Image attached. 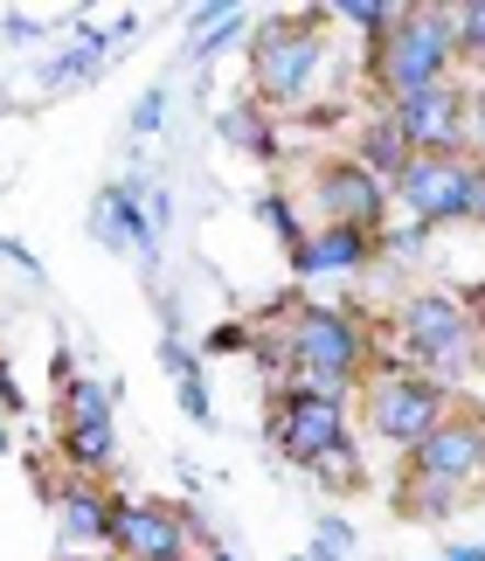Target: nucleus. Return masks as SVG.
I'll return each instance as SVG.
<instances>
[{"label": "nucleus", "instance_id": "f257e3e1", "mask_svg": "<svg viewBox=\"0 0 485 561\" xmlns=\"http://www.w3.org/2000/svg\"><path fill=\"white\" fill-rule=\"evenodd\" d=\"M361 360H368V333H361V319L340 312V306H305L292 319V333H284V368H292V388H313V396L347 402Z\"/></svg>", "mask_w": 485, "mask_h": 561}, {"label": "nucleus", "instance_id": "f03ea898", "mask_svg": "<svg viewBox=\"0 0 485 561\" xmlns=\"http://www.w3.org/2000/svg\"><path fill=\"white\" fill-rule=\"evenodd\" d=\"M451 56H458L451 8H403V21L374 49V77H382L388 104H403V98H424L437 83H451Z\"/></svg>", "mask_w": 485, "mask_h": 561}, {"label": "nucleus", "instance_id": "7ed1b4c3", "mask_svg": "<svg viewBox=\"0 0 485 561\" xmlns=\"http://www.w3.org/2000/svg\"><path fill=\"white\" fill-rule=\"evenodd\" d=\"M472 187H478V160L472 153H409L403 174L388 181V194L424 229L430 222H465V215H472Z\"/></svg>", "mask_w": 485, "mask_h": 561}, {"label": "nucleus", "instance_id": "20e7f679", "mask_svg": "<svg viewBox=\"0 0 485 561\" xmlns=\"http://www.w3.org/2000/svg\"><path fill=\"white\" fill-rule=\"evenodd\" d=\"M403 354L416 375H465L472 368V319L451 291H424L403 306Z\"/></svg>", "mask_w": 485, "mask_h": 561}, {"label": "nucleus", "instance_id": "39448f33", "mask_svg": "<svg viewBox=\"0 0 485 561\" xmlns=\"http://www.w3.org/2000/svg\"><path fill=\"white\" fill-rule=\"evenodd\" d=\"M250 70H257V91L271 104H298L305 91H313V77H319V28L313 21H292V14L263 21Z\"/></svg>", "mask_w": 485, "mask_h": 561}, {"label": "nucleus", "instance_id": "423d86ee", "mask_svg": "<svg viewBox=\"0 0 485 561\" xmlns=\"http://www.w3.org/2000/svg\"><path fill=\"white\" fill-rule=\"evenodd\" d=\"M444 423V388L430 375H382L368 388V430L395 450H416L430 430Z\"/></svg>", "mask_w": 485, "mask_h": 561}, {"label": "nucleus", "instance_id": "0eeeda50", "mask_svg": "<svg viewBox=\"0 0 485 561\" xmlns=\"http://www.w3.org/2000/svg\"><path fill=\"white\" fill-rule=\"evenodd\" d=\"M271 444H278L284 465H305V471H313L326 450L347 444V402L313 396V388H284V396H278V416H271Z\"/></svg>", "mask_w": 485, "mask_h": 561}, {"label": "nucleus", "instance_id": "6e6552de", "mask_svg": "<svg viewBox=\"0 0 485 561\" xmlns=\"http://www.w3.org/2000/svg\"><path fill=\"white\" fill-rule=\"evenodd\" d=\"M478 471H485V423H472V416H444L424 444L409 450V479L416 485L465 492Z\"/></svg>", "mask_w": 485, "mask_h": 561}, {"label": "nucleus", "instance_id": "1a4fd4ad", "mask_svg": "<svg viewBox=\"0 0 485 561\" xmlns=\"http://www.w3.org/2000/svg\"><path fill=\"white\" fill-rule=\"evenodd\" d=\"M313 202L326 215V229H361L374 236L388 215V181H374L361 160H326L319 181H313Z\"/></svg>", "mask_w": 485, "mask_h": 561}, {"label": "nucleus", "instance_id": "9d476101", "mask_svg": "<svg viewBox=\"0 0 485 561\" xmlns=\"http://www.w3.org/2000/svg\"><path fill=\"white\" fill-rule=\"evenodd\" d=\"M465 112H472V98L458 83H437L424 98L388 104V125L403 133L409 153H465Z\"/></svg>", "mask_w": 485, "mask_h": 561}, {"label": "nucleus", "instance_id": "9b49d317", "mask_svg": "<svg viewBox=\"0 0 485 561\" xmlns=\"http://www.w3.org/2000/svg\"><path fill=\"white\" fill-rule=\"evenodd\" d=\"M112 548L119 561H181L188 554V513L153 500H112Z\"/></svg>", "mask_w": 485, "mask_h": 561}, {"label": "nucleus", "instance_id": "f8f14e48", "mask_svg": "<svg viewBox=\"0 0 485 561\" xmlns=\"http://www.w3.org/2000/svg\"><path fill=\"white\" fill-rule=\"evenodd\" d=\"M91 222H98L104 243H112V250H132L139 264H153V250H160V229H153V215L139 208V187H104L98 208H91Z\"/></svg>", "mask_w": 485, "mask_h": 561}, {"label": "nucleus", "instance_id": "ddd939ff", "mask_svg": "<svg viewBox=\"0 0 485 561\" xmlns=\"http://www.w3.org/2000/svg\"><path fill=\"white\" fill-rule=\"evenodd\" d=\"M368 256H374V236H361V229H319V236H298L292 264H298V277H340V271H361Z\"/></svg>", "mask_w": 485, "mask_h": 561}, {"label": "nucleus", "instance_id": "4468645a", "mask_svg": "<svg viewBox=\"0 0 485 561\" xmlns=\"http://www.w3.org/2000/svg\"><path fill=\"white\" fill-rule=\"evenodd\" d=\"M56 527H63V541H70V554H91V548L112 541V500L91 492V485H70L56 500Z\"/></svg>", "mask_w": 485, "mask_h": 561}, {"label": "nucleus", "instance_id": "2eb2a0df", "mask_svg": "<svg viewBox=\"0 0 485 561\" xmlns=\"http://www.w3.org/2000/svg\"><path fill=\"white\" fill-rule=\"evenodd\" d=\"M119 450V430L112 416H83V423H63V458H70L77 471H104Z\"/></svg>", "mask_w": 485, "mask_h": 561}, {"label": "nucleus", "instance_id": "dca6fc26", "mask_svg": "<svg viewBox=\"0 0 485 561\" xmlns=\"http://www.w3.org/2000/svg\"><path fill=\"white\" fill-rule=\"evenodd\" d=\"M98 56H104V35H98V28H77V42L49 62V70H42V91H70V83H91Z\"/></svg>", "mask_w": 485, "mask_h": 561}, {"label": "nucleus", "instance_id": "f3484780", "mask_svg": "<svg viewBox=\"0 0 485 561\" xmlns=\"http://www.w3.org/2000/svg\"><path fill=\"white\" fill-rule=\"evenodd\" d=\"M403 160H409L403 133H395L388 118H374V125H368V146H361V167H368L374 181H395V174H403Z\"/></svg>", "mask_w": 485, "mask_h": 561}, {"label": "nucleus", "instance_id": "a211bd4d", "mask_svg": "<svg viewBox=\"0 0 485 561\" xmlns=\"http://www.w3.org/2000/svg\"><path fill=\"white\" fill-rule=\"evenodd\" d=\"M83 416H112V388L104 381H63V423H83Z\"/></svg>", "mask_w": 485, "mask_h": 561}, {"label": "nucleus", "instance_id": "6ab92c4d", "mask_svg": "<svg viewBox=\"0 0 485 561\" xmlns=\"http://www.w3.org/2000/svg\"><path fill=\"white\" fill-rule=\"evenodd\" d=\"M334 14H340V21H354V28L374 35V42H382L395 21H403V8H395V0H347V8H334Z\"/></svg>", "mask_w": 485, "mask_h": 561}, {"label": "nucleus", "instance_id": "aec40b11", "mask_svg": "<svg viewBox=\"0 0 485 561\" xmlns=\"http://www.w3.org/2000/svg\"><path fill=\"white\" fill-rule=\"evenodd\" d=\"M223 139H229V146H250V153H278L271 133H263V118L250 112V104H229V112H223Z\"/></svg>", "mask_w": 485, "mask_h": 561}, {"label": "nucleus", "instance_id": "412c9836", "mask_svg": "<svg viewBox=\"0 0 485 561\" xmlns=\"http://www.w3.org/2000/svg\"><path fill=\"white\" fill-rule=\"evenodd\" d=\"M458 21V49H465L472 62H485V0H465V8H451Z\"/></svg>", "mask_w": 485, "mask_h": 561}, {"label": "nucleus", "instance_id": "4be33fe9", "mask_svg": "<svg viewBox=\"0 0 485 561\" xmlns=\"http://www.w3.org/2000/svg\"><path fill=\"white\" fill-rule=\"evenodd\" d=\"M243 28H250V14H243V8H236V14L223 21V28H208V35H194V49H188V56H194V62H208V56H223V49H229V42L243 35Z\"/></svg>", "mask_w": 485, "mask_h": 561}, {"label": "nucleus", "instance_id": "5701e85b", "mask_svg": "<svg viewBox=\"0 0 485 561\" xmlns=\"http://www.w3.org/2000/svg\"><path fill=\"white\" fill-rule=\"evenodd\" d=\"M313 479H326V485H354V479H361V458H354V444L326 450V458L313 465Z\"/></svg>", "mask_w": 485, "mask_h": 561}, {"label": "nucleus", "instance_id": "b1692460", "mask_svg": "<svg viewBox=\"0 0 485 561\" xmlns=\"http://www.w3.org/2000/svg\"><path fill=\"white\" fill-rule=\"evenodd\" d=\"M173 388H181V409H188V423H215V409H208V381H202V368H194V375H181V381H173Z\"/></svg>", "mask_w": 485, "mask_h": 561}, {"label": "nucleus", "instance_id": "393cba45", "mask_svg": "<svg viewBox=\"0 0 485 561\" xmlns=\"http://www.w3.org/2000/svg\"><path fill=\"white\" fill-rule=\"evenodd\" d=\"M354 554V527L347 520H319V561H347Z\"/></svg>", "mask_w": 485, "mask_h": 561}, {"label": "nucleus", "instance_id": "a878e982", "mask_svg": "<svg viewBox=\"0 0 485 561\" xmlns=\"http://www.w3.org/2000/svg\"><path fill=\"white\" fill-rule=\"evenodd\" d=\"M160 118H167V91H146L132 104V133H160Z\"/></svg>", "mask_w": 485, "mask_h": 561}, {"label": "nucleus", "instance_id": "bb28decb", "mask_svg": "<svg viewBox=\"0 0 485 561\" xmlns=\"http://www.w3.org/2000/svg\"><path fill=\"white\" fill-rule=\"evenodd\" d=\"M465 146H478V153H485V83L472 91V112H465Z\"/></svg>", "mask_w": 485, "mask_h": 561}, {"label": "nucleus", "instance_id": "cd10ccee", "mask_svg": "<svg viewBox=\"0 0 485 561\" xmlns=\"http://www.w3.org/2000/svg\"><path fill=\"white\" fill-rule=\"evenodd\" d=\"M0 35H8V42H42V21L35 14H8V21H0Z\"/></svg>", "mask_w": 485, "mask_h": 561}, {"label": "nucleus", "instance_id": "c85d7f7f", "mask_svg": "<svg viewBox=\"0 0 485 561\" xmlns=\"http://www.w3.org/2000/svg\"><path fill=\"white\" fill-rule=\"evenodd\" d=\"M160 360H167V375H173V381H181V375H194V354L181 347V340H167V347H160Z\"/></svg>", "mask_w": 485, "mask_h": 561}, {"label": "nucleus", "instance_id": "c756f323", "mask_svg": "<svg viewBox=\"0 0 485 561\" xmlns=\"http://www.w3.org/2000/svg\"><path fill=\"white\" fill-rule=\"evenodd\" d=\"M21 402V388H14V375H8V360H0V409H14Z\"/></svg>", "mask_w": 485, "mask_h": 561}, {"label": "nucleus", "instance_id": "7c9ffc66", "mask_svg": "<svg viewBox=\"0 0 485 561\" xmlns=\"http://www.w3.org/2000/svg\"><path fill=\"white\" fill-rule=\"evenodd\" d=\"M472 222H485V160H478V187H472Z\"/></svg>", "mask_w": 485, "mask_h": 561}, {"label": "nucleus", "instance_id": "2f4dec72", "mask_svg": "<svg viewBox=\"0 0 485 561\" xmlns=\"http://www.w3.org/2000/svg\"><path fill=\"white\" fill-rule=\"evenodd\" d=\"M451 561H485V548H451Z\"/></svg>", "mask_w": 485, "mask_h": 561}, {"label": "nucleus", "instance_id": "473e14b6", "mask_svg": "<svg viewBox=\"0 0 485 561\" xmlns=\"http://www.w3.org/2000/svg\"><path fill=\"white\" fill-rule=\"evenodd\" d=\"M63 561H119V554H63Z\"/></svg>", "mask_w": 485, "mask_h": 561}, {"label": "nucleus", "instance_id": "72a5a7b5", "mask_svg": "<svg viewBox=\"0 0 485 561\" xmlns=\"http://www.w3.org/2000/svg\"><path fill=\"white\" fill-rule=\"evenodd\" d=\"M8 444H14V437H8V416H0V458H8Z\"/></svg>", "mask_w": 485, "mask_h": 561}, {"label": "nucleus", "instance_id": "f704fd0d", "mask_svg": "<svg viewBox=\"0 0 485 561\" xmlns=\"http://www.w3.org/2000/svg\"><path fill=\"white\" fill-rule=\"evenodd\" d=\"M215 561H236V554H229V548H215Z\"/></svg>", "mask_w": 485, "mask_h": 561}, {"label": "nucleus", "instance_id": "c9c22d12", "mask_svg": "<svg viewBox=\"0 0 485 561\" xmlns=\"http://www.w3.org/2000/svg\"><path fill=\"white\" fill-rule=\"evenodd\" d=\"M444 561H451V554H444Z\"/></svg>", "mask_w": 485, "mask_h": 561}]
</instances>
